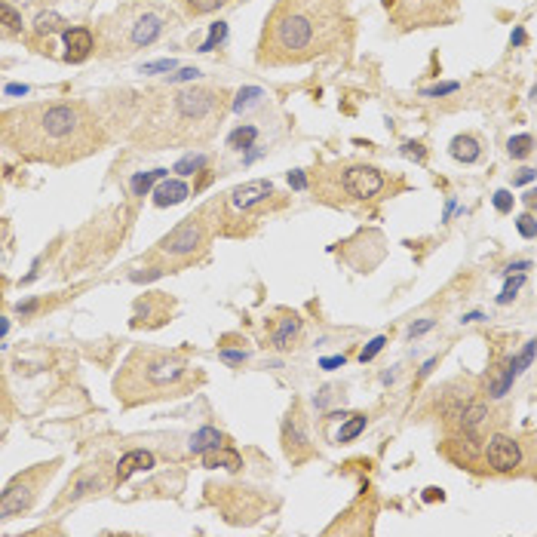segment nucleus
<instances>
[{
  "label": "nucleus",
  "instance_id": "obj_1",
  "mask_svg": "<svg viewBox=\"0 0 537 537\" xmlns=\"http://www.w3.org/2000/svg\"><path fill=\"white\" fill-rule=\"evenodd\" d=\"M4 141L37 163H77L105 148V129L83 102H34L4 111Z\"/></svg>",
  "mask_w": 537,
  "mask_h": 537
},
{
  "label": "nucleus",
  "instance_id": "obj_2",
  "mask_svg": "<svg viewBox=\"0 0 537 537\" xmlns=\"http://www.w3.org/2000/svg\"><path fill=\"white\" fill-rule=\"evenodd\" d=\"M145 114V129L138 132L141 141L150 145H175V141H200L212 136L218 120L228 111V92L209 86L175 89L169 96L148 92L138 96Z\"/></svg>",
  "mask_w": 537,
  "mask_h": 537
},
{
  "label": "nucleus",
  "instance_id": "obj_3",
  "mask_svg": "<svg viewBox=\"0 0 537 537\" xmlns=\"http://www.w3.org/2000/svg\"><path fill=\"white\" fill-rule=\"evenodd\" d=\"M332 28V0H280L267 19L258 58L264 65H301L323 53Z\"/></svg>",
  "mask_w": 537,
  "mask_h": 537
},
{
  "label": "nucleus",
  "instance_id": "obj_4",
  "mask_svg": "<svg viewBox=\"0 0 537 537\" xmlns=\"http://www.w3.org/2000/svg\"><path fill=\"white\" fill-rule=\"evenodd\" d=\"M200 384L188 356L166 354V350L138 347L123 363L120 375L114 381V393L123 406H141V402L184 396Z\"/></svg>",
  "mask_w": 537,
  "mask_h": 537
},
{
  "label": "nucleus",
  "instance_id": "obj_5",
  "mask_svg": "<svg viewBox=\"0 0 537 537\" xmlns=\"http://www.w3.org/2000/svg\"><path fill=\"white\" fill-rule=\"evenodd\" d=\"M56 467H58V460H49V464H37L28 473L15 476L4 489V494H0V519H13V516L25 513V510H31V503L37 500L40 485L56 476Z\"/></svg>",
  "mask_w": 537,
  "mask_h": 537
},
{
  "label": "nucleus",
  "instance_id": "obj_6",
  "mask_svg": "<svg viewBox=\"0 0 537 537\" xmlns=\"http://www.w3.org/2000/svg\"><path fill=\"white\" fill-rule=\"evenodd\" d=\"M212 240V224L206 221V212L184 218L175 231H169L160 240V252L166 258H175V261H188L197 252H203Z\"/></svg>",
  "mask_w": 537,
  "mask_h": 537
},
{
  "label": "nucleus",
  "instance_id": "obj_7",
  "mask_svg": "<svg viewBox=\"0 0 537 537\" xmlns=\"http://www.w3.org/2000/svg\"><path fill=\"white\" fill-rule=\"evenodd\" d=\"M160 34H163V19H160V15H154V13H138L136 19L126 25V37L120 40L117 53H132V49L150 46Z\"/></svg>",
  "mask_w": 537,
  "mask_h": 537
},
{
  "label": "nucleus",
  "instance_id": "obj_8",
  "mask_svg": "<svg viewBox=\"0 0 537 537\" xmlns=\"http://www.w3.org/2000/svg\"><path fill=\"white\" fill-rule=\"evenodd\" d=\"M111 482H117V476L108 473V467H92L89 464L68 482V489H65V494L58 498V503L80 500V498H86V494H92V491H105Z\"/></svg>",
  "mask_w": 537,
  "mask_h": 537
},
{
  "label": "nucleus",
  "instance_id": "obj_9",
  "mask_svg": "<svg viewBox=\"0 0 537 537\" xmlns=\"http://www.w3.org/2000/svg\"><path fill=\"white\" fill-rule=\"evenodd\" d=\"M341 184H344V190H347L350 197L372 200L375 194H381L384 175H381V169H375V166H347Z\"/></svg>",
  "mask_w": 537,
  "mask_h": 537
},
{
  "label": "nucleus",
  "instance_id": "obj_10",
  "mask_svg": "<svg viewBox=\"0 0 537 537\" xmlns=\"http://www.w3.org/2000/svg\"><path fill=\"white\" fill-rule=\"evenodd\" d=\"M485 460H489L491 470H498V473H513V470L522 464V448H519L516 439H510V436H491L489 446H485Z\"/></svg>",
  "mask_w": 537,
  "mask_h": 537
},
{
  "label": "nucleus",
  "instance_id": "obj_11",
  "mask_svg": "<svg viewBox=\"0 0 537 537\" xmlns=\"http://www.w3.org/2000/svg\"><path fill=\"white\" fill-rule=\"evenodd\" d=\"M267 197H273V184L264 181V179H255V181H246L240 188H233L228 194V209L231 212H246V209H255L261 206Z\"/></svg>",
  "mask_w": 537,
  "mask_h": 537
},
{
  "label": "nucleus",
  "instance_id": "obj_12",
  "mask_svg": "<svg viewBox=\"0 0 537 537\" xmlns=\"http://www.w3.org/2000/svg\"><path fill=\"white\" fill-rule=\"evenodd\" d=\"M65 58L68 62H83V58H89L92 56V49H96V37H92V31L89 28H68L65 31Z\"/></svg>",
  "mask_w": 537,
  "mask_h": 537
},
{
  "label": "nucleus",
  "instance_id": "obj_13",
  "mask_svg": "<svg viewBox=\"0 0 537 537\" xmlns=\"http://www.w3.org/2000/svg\"><path fill=\"white\" fill-rule=\"evenodd\" d=\"M283 442H286V455L289 458H301V455H304L307 433H304V421H301L298 412H292L286 427H283Z\"/></svg>",
  "mask_w": 537,
  "mask_h": 537
},
{
  "label": "nucleus",
  "instance_id": "obj_14",
  "mask_svg": "<svg viewBox=\"0 0 537 537\" xmlns=\"http://www.w3.org/2000/svg\"><path fill=\"white\" fill-rule=\"evenodd\" d=\"M150 467H154V455L145 451V448H136V451H126V455L120 458L114 476H117V482H126L132 473H138V470H150Z\"/></svg>",
  "mask_w": 537,
  "mask_h": 537
},
{
  "label": "nucleus",
  "instance_id": "obj_15",
  "mask_svg": "<svg viewBox=\"0 0 537 537\" xmlns=\"http://www.w3.org/2000/svg\"><path fill=\"white\" fill-rule=\"evenodd\" d=\"M301 332V320L295 313H286V316H280V320H273L271 325V341H273V347H280V350H286L292 347V341H295V335Z\"/></svg>",
  "mask_w": 537,
  "mask_h": 537
},
{
  "label": "nucleus",
  "instance_id": "obj_16",
  "mask_svg": "<svg viewBox=\"0 0 537 537\" xmlns=\"http://www.w3.org/2000/svg\"><path fill=\"white\" fill-rule=\"evenodd\" d=\"M190 197V190H188V184L179 181V179H172V181H160L157 184V190H154V203L166 209V206H179L181 200H188Z\"/></svg>",
  "mask_w": 537,
  "mask_h": 537
},
{
  "label": "nucleus",
  "instance_id": "obj_17",
  "mask_svg": "<svg viewBox=\"0 0 537 537\" xmlns=\"http://www.w3.org/2000/svg\"><path fill=\"white\" fill-rule=\"evenodd\" d=\"M203 467H209V470H218V467H224V470H240V467H242V458H240V451H233V448L215 446V448H209L206 455H203Z\"/></svg>",
  "mask_w": 537,
  "mask_h": 537
},
{
  "label": "nucleus",
  "instance_id": "obj_18",
  "mask_svg": "<svg viewBox=\"0 0 537 537\" xmlns=\"http://www.w3.org/2000/svg\"><path fill=\"white\" fill-rule=\"evenodd\" d=\"M479 154H482V148H479V141H476L473 136L451 138V157H455L458 163H476L479 160Z\"/></svg>",
  "mask_w": 537,
  "mask_h": 537
},
{
  "label": "nucleus",
  "instance_id": "obj_19",
  "mask_svg": "<svg viewBox=\"0 0 537 537\" xmlns=\"http://www.w3.org/2000/svg\"><path fill=\"white\" fill-rule=\"evenodd\" d=\"M58 31H68V22L62 19L58 13H40L34 19V34L37 37H49V34H58Z\"/></svg>",
  "mask_w": 537,
  "mask_h": 537
},
{
  "label": "nucleus",
  "instance_id": "obj_20",
  "mask_svg": "<svg viewBox=\"0 0 537 537\" xmlns=\"http://www.w3.org/2000/svg\"><path fill=\"white\" fill-rule=\"evenodd\" d=\"M485 418H489V408H485L482 402H473V406H470L467 412L460 415V424H464V433H467V436H479V427H482Z\"/></svg>",
  "mask_w": 537,
  "mask_h": 537
},
{
  "label": "nucleus",
  "instance_id": "obj_21",
  "mask_svg": "<svg viewBox=\"0 0 537 537\" xmlns=\"http://www.w3.org/2000/svg\"><path fill=\"white\" fill-rule=\"evenodd\" d=\"M215 446H221V433H218L215 427H203V430H197L194 439H190V451H194V455H206V451L215 448Z\"/></svg>",
  "mask_w": 537,
  "mask_h": 537
},
{
  "label": "nucleus",
  "instance_id": "obj_22",
  "mask_svg": "<svg viewBox=\"0 0 537 537\" xmlns=\"http://www.w3.org/2000/svg\"><path fill=\"white\" fill-rule=\"evenodd\" d=\"M0 15H4V34L6 37L22 34V13L15 10L10 0H0Z\"/></svg>",
  "mask_w": 537,
  "mask_h": 537
},
{
  "label": "nucleus",
  "instance_id": "obj_23",
  "mask_svg": "<svg viewBox=\"0 0 537 537\" xmlns=\"http://www.w3.org/2000/svg\"><path fill=\"white\" fill-rule=\"evenodd\" d=\"M255 138H258V129H255V126H240V129H233L231 136H228V148L246 150V148L255 145Z\"/></svg>",
  "mask_w": 537,
  "mask_h": 537
},
{
  "label": "nucleus",
  "instance_id": "obj_24",
  "mask_svg": "<svg viewBox=\"0 0 537 537\" xmlns=\"http://www.w3.org/2000/svg\"><path fill=\"white\" fill-rule=\"evenodd\" d=\"M534 354H537V341H528L522 354H519V356H513V359H510V363H507V372L513 375V377H519V375H522V372H525L528 365H531V359H534Z\"/></svg>",
  "mask_w": 537,
  "mask_h": 537
},
{
  "label": "nucleus",
  "instance_id": "obj_25",
  "mask_svg": "<svg viewBox=\"0 0 537 537\" xmlns=\"http://www.w3.org/2000/svg\"><path fill=\"white\" fill-rule=\"evenodd\" d=\"M531 148H534L531 136H513V138L507 141V154L513 157V160H525V157L531 154Z\"/></svg>",
  "mask_w": 537,
  "mask_h": 537
},
{
  "label": "nucleus",
  "instance_id": "obj_26",
  "mask_svg": "<svg viewBox=\"0 0 537 537\" xmlns=\"http://www.w3.org/2000/svg\"><path fill=\"white\" fill-rule=\"evenodd\" d=\"M166 179V169H154V172H145V175H136L132 179V190H136V197H145L150 190V184L154 181H163Z\"/></svg>",
  "mask_w": 537,
  "mask_h": 537
},
{
  "label": "nucleus",
  "instance_id": "obj_27",
  "mask_svg": "<svg viewBox=\"0 0 537 537\" xmlns=\"http://www.w3.org/2000/svg\"><path fill=\"white\" fill-rule=\"evenodd\" d=\"M258 98H264V92L258 89V86H246V89H240V92H237V98H233V105H231V108H233L237 114H242L249 105H255Z\"/></svg>",
  "mask_w": 537,
  "mask_h": 537
},
{
  "label": "nucleus",
  "instance_id": "obj_28",
  "mask_svg": "<svg viewBox=\"0 0 537 537\" xmlns=\"http://www.w3.org/2000/svg\"><path fill=\"white\" fill-rule=\"evenodd\" d=\"M200 169H206V157L203 154H188V157H181V160L175 163V172L179 175H194Z\"/></svg>",
  "mask_w": 537,
  "mask_h": 537
},
{
  "label": "nucleus",
  "instance_id": "obj_29",
  "mask_svg": "<svg viewBox=\"0 0 537 537\" xmlns=\"http://www.w3.org/2000/svg\"><path fill=\"white\" fill-rule=\"evenodd\" d=\"M365 430V415H350V421L341 427V433H338V442H350V439H356L359 433Z\"/></svg>",
  "mask_w": 537,
  "mask_h": 537
},
{
  "label": "nucleus",
  "instance_id": "obj_30",
  "mask_svg": "<svg viewBox=\"0 0 537 537\" xmlns=\"http://www.w3.org/2000/svg\"><path fill=\"white\" fill-rule=\"evenodd\" d=\"M525 286V276L522 273H510V280H507V286H503V292L498 295V304H510V301H513L516 295H519V289Z\"/></svg>",
  "mask_w": 537,
  "mask_h": 537
},
{
  "label": "nucleus",
  "instance_id": "obj_31",
  "mask_svg": "<svg viewBox=\"0 0 537 537\" xmlns=\"http://www.w3.org/2000/svg\"><path fill=\"white\" fill-rule=\"evenodd\" d=\"M228 0H184V6H188V13L194 15H206V13H215L218 6H224Z\"/></svg>",
  "mask_w": 537,
  "mask_h": 537
},
{
  "label": "nucleus",
  "instance_id": "obj_32",
  "mask_svg": "<svg viewBox=\"0 0 537 537\" xmlns=\"http://www.w3.org/2000/svg\"><path fill=\"white\" fill-rule=\"evenodd\" d=\"M516 231H519V237L534 240V237H537V221H534V215H519V218H516Z\"/></svg>",
  "mask_w": 537,
  "mask_h": 537
},
{
  "label": "nucleus",
  "instance_id": "obj_33",
  "mask_svg": "<svg viewBox=\"0 0 537 537\" xmlns=\"http://www.w3.org/2000/svg\"><path fill=\"white\" fill-rule=\"evenodd\" d=\"M224 34H228V25H224V22H215L212 31H209V40H206L203 46H200V53H209V49H215V44H221V40H224Z\"/></svg>",
  "mask_w": 537,
  "mask_h": 537
},
{
  "label": "nucleus",
  "instance_id": "obj_34",
  "mask_svg": "<svg viewBox=\"0 0 537 537\" xmlns=\"http://www.w3.org/2000/svg\"><path fill=\"white\" fill-rule=\"evenodd\" d=\"M460 86L455 80L451 83H436V86H427V89H421V96H427V98H439V96H451V92H458Z\"/></svg>",
  "mask_w": 537,
  "mask_h": 537
},
{
  "label": "nucleus",
  "instance_id": "obj_35",
  "mask_svg": "<svg viewBox=\"0 0 537 537\" xmlns=\"http://www.w3.org/2000/svg\"><path fill=\"white\" fill-rule=\"evenodd\" d=\"M494 209H498L500 215L513 212V194H510V190H494Z\"/></svg>",
  "mask_w": 537,
  "mask_h": 537
},
{
  "label": "nucleus",
  "instance_id": "obj_36",
  "mask_svg": "<svg viewBox=\"0 0 537 537\" xmlns=\"http://www.w3.org/2000/svg\"><path fill=\"white\" fill-rule=\"evenodd\" d=\"M384 344H387V338H384V335H377L375 341H368V347L363 350V354H359V359H363V363H368V359H375V356L384 350Z\"/></svg>",
  "mask_w": 537,
  "mask_h": 537
},
{
  "label": "nucleus",
  "instance_id": "obj_37",
  "mask_svg": "<svg viewBox=\"0 0 537 537\" xmlns=\"http://www.w3.org/2000/svg\"><path fill=\"white\" fill-rule=\"evenodd\" d=\"M160 71H175V62L172 58H163V62H150L141 68V74H160Z\"/></svg>",
  "mask_w": 537,
  "mask_h": 537
},
{
  "label": "nucleus",
  "instance_id": "obj_38",
  "mask_svg": "<svg viewBox=\"0 0 537 537\" xmlns=\"http://www.w3.org/2000/svg\"><path fill=\"white\" fill-rule=\"evenodd\" d=\"M402 154H406V157H415V160L418 163H424V148L421 145H418V141H406V145H402Z\"/></svg>",
  "mask_w": 537,
  "mask_h": 537
},
{
  "label": "nucleus",
  "instance_id": "obj_39",
  "mask_svg": "<svg viewBox=\"0 0 537 537\" xmlns=\"http://www.w3.org/2000/svg\"><path fill=\"white\" fill-rule=\"evenodd\" d=\"M436 325V320H421V323H415L412 329H408V335H412V338H418V335H424V332H430Z\"/></svg>",
  "mask_w": 537,
  "mask_h": 537
},
{
  "label": "nucleus",
  "instance_id": "obj_40",
  "mask_svg": "<svg viewBox=\"0 0 537 537\" xmlns=\"http://www.w3.org/2000/svg\"><path fill=\"white\" fill-rule=\"evenodd\" d=\"M194 77H200V71H197V68H184V71H179V74H172V77H169V83H181V80H194Z\"/></svg>",
  "mask_w": 537,
  "mask_h": 537
},
{
  "label": "nucleus",
  "instance_id": "obj_41",
  "mask_svg": "<svg viewBox=\"0 0 537 537\" xmlns=\"http://www.w3.org/2000/svg\"><path fill=\"white\" fill-rule=\"evenodd\" d=\"M289 184L295 190H304L307 188V179H304V172H289Z\"/></svg>",
  "mask_w": 537,
  "mask_h": 537
},
{
  "label": "nucleus",
  "instance_id": "obj_42",
  "mask_svg": "<svg viewBox=\"0 0 537 537\" xmlns=\"http://www.w3.org/2000/svg\"><path fill=\"white\" fill-rule=\"evenodd\" d=\"M221 359H228V363H246V354L242 350H221Z\"/></svg>",
  "mask_w": 537,
  "mask_h": 537
},
{
  "label": "nucleus",
  "instance_id": "obj_43",
  "mask_svg": "<svg viewBox=\"0 0 537 537\" xmlns=\"http://www.w3.org/2000/svg\"><path fill=\"white\" fill-rule=\"evenodd\" d=\"M534 179H537L534 169H519V175L513 179V184H528V181H534Z\"/></svg>",
  "mask_w": 537,
  "mask_h": 537
},
{
  "label": "nucleus",
  "instance_id": "obj_44",
  "mask_svg": "<svg viewBox=\"0 0 537 537\" xmlns=\"http://www.w3.org/2000/svg\"><path fill=\"white\" fill-rule=\"evenodd\" d=\"M157 276H163V271H148V273H132V283H145V280H157Z\"/></svg>",
  "mask_w": 537,
  "mask_h": 537
},
{
  "label": "nucleus",
  "instance_id": "obj_45",
  "mask_svg": "<svg viewBox=\"0 0 537 537\" xmlns=\"http://www.w3.org/2000/svg\"><path fill=\"white\" fill-rule=\"evenodd\" d=\"M510 44H513V46H522V44H525V28H516L513 34H510Z\"/></svg>",
  "mask_w": 537,
  "mask_h": 537
},
{
  "label": "nucleus",
  "instance_id": "obj_46",
  "mask_svg": "<svg viewBox=\"0 0 537 537\" xmlns=\"http://www.w3.org/2000/svg\"><path fill=\"white\" fill-rule=\"evenodd\" d=\"M446 494H442V489H427L424 491V500H442Z\"/></svg>",
  "mask_w": 537,
  "mask_h": 537
},
{
  "label": "nucleus",
  "instance_id": "obj_47",
  "mask_svg": "<svg viewBox=\"0 0 537 537\" xmlns=\"http://www.w3.org/2000/svg\"><path fill=\"white\" fill-rule=\"evenodd\" d=\"M344 365V356H329V359H323V368H338Z\"/></svg>",
  "mask_w": 537,
  "mask_h": 537
},
{
  "label": "nucleus",
  "instance_id": "obj_48",
  "mask_svg": "<svg viewBox=\"0 0 537 537\" xmlns=\"http://www.w3.org/2000/svg\"><path fill=\"white\" fill-rule=\"evenodd\" d=\"M525 206H528V209H537V188H531V190L525 194Z\"/></svg>",
  "mask_w": 537,
  "mask_h": 537
},
{
  "label": "nucleus",
  "instance_id": "obj_49",
  "mask_svg": "<svg viewBox=\"0 0 537 537\" xmlns=\"http://www.w3.org/2000/svg\"><path fill=\"white\" fill-rule=\"evenodd\" d=\"M528 267H531L528 261H513V264L507 267V273H513V271H516V273H522V271H528Z\"/></svg>",
  "mask_w": 537,
  "mask_h": 537
},
{
  "label": "nucleus",
  "instance_id": "obj_50",
  "mask_svg": "<svg viewBox=\"0 0 537 537\" xmlns=\"http://www.w3.org/2000/svg\"><path fill=\"white\" fill-rule=\"evenodd\" d=\"M25 92H28L25 86H6V96H25Z\"/></svg>",
  "mask_w": 537,
  "mask_h": 537
},
{
  "label": "nucleus",
  "instance_id": "obj_51",
  "mask_svg": "<svg viewBox=\"0 0 537 537\" xmlns=\"http://www.w3.org/2000/svg\"><path fill=\"white\" fill-rule=\"evenodd\" d=\"M476 320H482L479 310H473V313H467V316H464V323H476Z\"/></svg>",
  "mask_w": 537,
  "mask_h": 537
},
{
  "label": "nucleus",
  "instance_id": "obj_52",
  "mask_svg": "<svg viewBox=\"0 0 537 537\" xmlns=\"http://www.w3.org/2000/svg\"><path fill=\"white\" fill-rule=\"evenodd\" d=\"M436 365V359H427V363H424V368H421V375H430V368Z\"/></svg>",
  "mask_w": 537,
  "mask_h": 537
}]
</instances>
